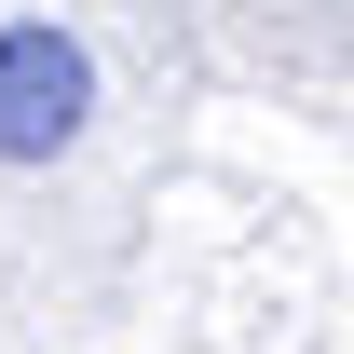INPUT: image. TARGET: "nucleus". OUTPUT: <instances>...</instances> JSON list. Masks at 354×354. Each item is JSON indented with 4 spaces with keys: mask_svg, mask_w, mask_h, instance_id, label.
I'll return each instance as SVG.
<instances>
[{
    "mask_svg": "<svg viewBox=\"0 0 354 354\" xmlns=\"http://www.w3.org/2000/svg\"><path fill=\"white\" fill-rule=\"evenodd\" d=\"M82 123H95V55L55 14H14L0 28V164H55L82 150Z\"/></svg>",
    "mask_w": 354,
    "mask_h": 354,
    "instance_id": "obj_1",
    "label": "nucleus"
}]
</instances>
